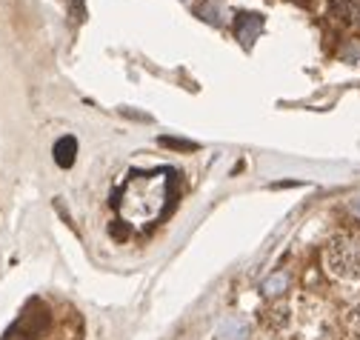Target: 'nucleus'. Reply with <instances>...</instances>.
<instances>
[{"mask_svg": "<svg viewBox=\"0 0 360 340\" xmlns=\"http://www.w3.org/2000/svg\"><path fill=\"white\" fill-rule=\"evenodd\" d=\"M349 320H352V326L360 332V303H354V309H352V315H349Z\"/></svg>", "mask_w": 360, "mask_h": 340, "instance_id": "8", "label": "nucleus"}, {"mask_svg": "<svg viewBox=\"0 0 360 340\" xmlns=\"http://www.w3.org/2000/svg\"><path fill=\"white\" fill-rule=\"evenodd\" d=\"M332 15L343 23H360V0H332Z\"/></svg>", "mask_w": 360, "mask_h": 340, "instance_id": "5", "label": "nucleus"}, {"mask_svg": "<svg viewBox=\"0 0 360 340\" xmlns=\"http://www.w3.org/2000/svg\"><path fill=\"white\" fill-rule=\"evenodd\" d=\"M75 157H77V140H75L72 135L60 138V140L55 143V163H58L60 169H69V166L75 163Z\"/></svg>", "mask_w": 360, "mask_h": 340, "instance_id": "4", "label": "nucleus"}, {"mask_svg": "<svg viewBox=\"0 0 360 340\" xmlns=\"http://www.w3.org/2000/svg\"><path fill=\"white\" fill-rule=\"evenodd\" d=\"M289 286V275H283V272H278V275H272L266 283H263V292L269 294V297H278V294H283V289Z\"/></svg>", "mask_w": 360, "mask_h": 340, "instance_id": "6", "label": "nucleus"}, {"mask_svg": "<svg viewBox=\"0 0 360 340\" xmlns=\"http://www.w3.org/2000/svg\"><path fill=\"white\" fill-rule=\"evenodd\" d=\"M323 266L338 280L360 283V237H335L323 251Z\"/></svg>", "mask_w": 360, "mask_h": 340, "instance_id": "1", "label": "nucleus"}, {"mask_svg": "<svg viewBox=\"0 0 360 340\" xmlns=\"http://www.w3.org/2000/svg\"><path fill=\"white\" fill-rule=\"evenodd\" d=\"M160 143H163V146H174V149H189V152L198 149V146L189 143V140H172V138H160Z\"/></svg>", "mask_w": 360, "mask_h": 340, "instance_id": "7", "label": "nucleus"}, {"mask_svg": "<svg viewBox=\"0 0 360 340\" xmlns=\"http://www.w3.org/2000/svg\"><path fill=\"white\" fill-rule=\"evenodd\" d=\"M212 340H252V326H249L246 318L229 315V318H223V320L217 323Z\"/></svg>", "mask_w": 360, "mask_h": 340, "instance_id": "2", "label": "nucleus"}, {"mask_svg": "<svg viewBox=\"0 0 360 340\" xmlns=\"http://www.w3.org/2000/svg\"><path fill=\"white\" fill-rule=\"evenodd\" d=\"M354 211H357V215H360V200H357V203H354Z\"/></svg>", "mask_w": 360, "mask_h": 340, "instance_id": "9", "label": "nucleus"}, {"mask_svg": "<svg viewBox=\"0 0 360 340\" xmlns=\"http://www.w3.org/2000/svg\"><path fill=\"white\" fill-rule=\"evenodd\" d=\"M260 29H263V18L260 15H240L238 18V23H235V34L240 37V44L243 46H252L255 44V37L260 34Z\"/></svg>", "mask_w": 360, "mask_h": 340, "instance_id": "3", "label": "nucleus"}]
</instances>
